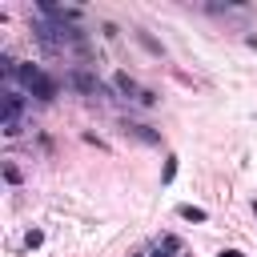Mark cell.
<instances>
[{
	"label": "cell",
	"mask_w": 257,
	"mask_h": 257,
	"mask_svg": "<svg viewBox=\"0 0 257 257\" xmlns=\"http://www.w3.org/2000/svg\"><path fill=\"white\" fill-rule=\"evenodd\" d=\"M16 84L32 96V100H40V104H48V100H56V80L40 68V64H32V60H20V68H16Z\"/></svg>",
	"instance_id": "6da1fadb"
},
{
	"label": "cell",
	"mask_w": 257,
	"mask_h": 257,
	"mask_svg": "<svg viewBox=\"0 0 257 257\" xmlns=\"http://www.w3.org/2000/svg\"><path fill=\"white\" fill-rule=\"evenodd\" d=\"M68 84H72L76 92H84V96H104V84H100L88 68H72V72H68Z\"/></svg>",
	"instance_id": "7a4b0ae2"
},
{
	"label": "cell",
	"mask_w": 257,
	"mask_h": 257,
	"mask_svg": "<svg viewBox=\"0 0 257 257\" xmlns=\"http://www.w3.org/2000/svg\"><path fill=\"white\" fill-rule=\"evenodd\" d=\"M112 88H116L124 100H137V104H141V96H145V88H141L128 72H112Z\"/></svg>",
	"instance_id": "3957f363"
},
{
	"label": "cell",
	"mask_w": 257,
	"mask_h": 257,
	"mask_svg": "<svg viewBox=\"0 0 257 257\" xmlns=\"http://www.w3.org/2000/svg\"><path fill=\"white\" fill-rule=\"evenodd\" d=\"M124 133H128V137H137L141 145H161V133H153L149 124H137V120H128V124H124Z\"/></svg>",
	"instance_id": "277c9868"
},
{
	"label": "cell",
	"mask_w": 257,
	"mask_h": 257,
	"mask_svg": "<svg viewBox=\"0 0 257 257\" xmlns=\"http://www.w3.org/2000/svg\"><path fill=\"white\" fill-rule=\"evenodd\" d=\"M177 217H181V221H197V225L209 221V213H205L201 205H177Z\"/></svg>",
	"instance_id": "5b68a950"
},
{
	"label": "cell",
	"mask_w": 257,
	"mask_h": 257,
	"mask_svg": "<svg viewBox=\"0 0 257 257\" xmlns=\"http://www.w3.org/2000/svg\"><path fill=\"white\" fill-rule=\"evenodd\" d=\"M173 177H177V157H169V161H165V173H161V181H165V185H169V181H173Z\"/></svg>",
	"instance_id": "8992f818"
},
{
	"label": "cell",
	"mask_w": 257,
	"mask_h": 257,
	"mask_svg": "<svg viewBox=\"0 0 257 257\" xmlns=\"http://www.w3.org/2000/svg\"><path fill=\"white\" fill-rule=\"evenodd\" d=\"M40 241H44V233H40V229H28V233H24V245H28V249H36Z\"/></svg>",
	"instance_id": "52a82bcc"
},
{
	"label": "cell",
	"mask_w": 257,
	"mask_h": 257,
	"mask_svg": "<svg viewBox=\"0 0 257 257\" xmlns=\"http://www.w3.org/2000/svg\"><path fill=\"white\" fill-rule=\"evenodd\" d=\"M4 181H8V185H20V169H16V165H4Z\"/></svg>",
	"instance_id": "ba28073f"
},
{
	"label": "cell",
	"mask_w": 257,
	"mask_h": 257,
	"mask_svg": "<svg viewBox=\"0 0 257 257\" xmlns=\"http://www.w3.org/2000/svg\"><path fill=\"white\" fill-rule=\"evenodd\" d=\"M137 40H141V44H145V48H149V52H157V56H161V44H157V40H149V36H145V32H137Z\"/></svg>",
	"instance_id": "9c48e42d"
},
{
	"label": "cell",
	"mask_w": 257,
	"mask_h": 257,
	"mask_svg": "<svg viewBox=\"0 0 257 257\" xmlns=\"http://www.w3.org/2000/svg\"><path fill=\"white\" fill-rule=\"evenodd\" d=\"M217 257H245V253H241V249H221Z\"/></svg>",
	"instance_id": "30bf717a"
},
{
	"label": "cell",
	"mask_w": 257,
	"mask_h": 257,
	"mask_svg": "<svg viewBox=\"0 0 257 257\" xmlns=\"http://www.w3.org/2000/svg\"><path fill=\"white\" fill-rule=\"evenodd\" d=\"M149 257H169V253H165L161 245H149Z\"/></svg>",
	"instance_id": "8fae6325"
},
{
	"label": "cell",
	"mask_w": 257,
	"mask_h": 257,
	"mask_svg": "<svg viewBox=\"0 0 257 257\" xmlns=\"http://www.w3.org/2000/svg\"><path fill=\"white\" fill-rule=\"evenodd\" d=\"M128 257H149V249H137V253H128Z\"/></svg>",
	"instance_id": "7c38bea8"
},
{
	"label": "cell",
	"mask_w": 257,
	"mask_h": 257,
	"mask_svg": "<svg viewBox=\"0 0 257 257\" xmlns=\"http://www.w3.org/2000/svg\"><path fill=\"white\" fill-rule=\"evenodd\" d=\"M253 213H257V201H253Z\"/></svg>",
	"instance_id": "4fadbf2b"
}]
</instances>
